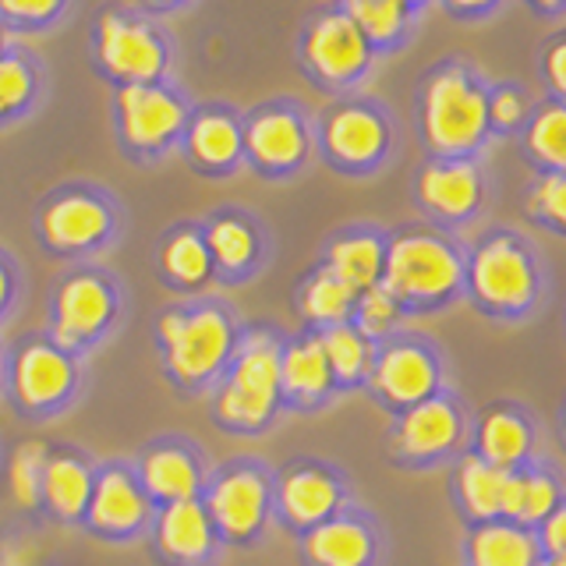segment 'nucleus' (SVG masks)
<instances>
[{"label":"nucleus","instance_id":"f257e3e1","mask_svg":"<svg viewBox=\"0 0 566 566\" xmlns=\"http://www.w3.org/2000/svg\"><path fill=\"white\" fill-rule=\"evenodd\" d=\"M244 333V315L223 294L177 297L153 315L159 376L177 397H206L230 365Z\"/></svg>","mask_w":566,"mask_h":566},{"label":"nucleus","instance_id":"f03ea898","mask_svg":"<svg viewBox=\"0 0 566 566\" xmlns=\"http://www.w3.org/2000/svg\"><path fill=\"white\" fill-rule=\"evenodd\" d=\"M283 333L273 323L244 318L238 350L217 386L206 394V415L223 436L259 439L280 421V350Z\"/></svg>","mask_w":566,"mask_h":566},{"label":"nucleus","instance_id":"7ed1b4c3","mask_svg":"<svg viewBox=\"0 0 566 566\" xmlns=\"http://www.w3.org/2000/svg\"><path fill=\"white\" fill-rule=\"evenodd\" d=\"M88 394V361L61 350L43 329L18 333L4 344V382L0 397L25 424L67 418Z\"/></svg>","mask_w":566,"mask_h":566},{"label":"nucleus","instance_id":"20e7f679","mask_svg":"<svg viewBox=\"0 0 566 566\" xmlns=\"http://www.w3.org/2000/svg\"><path fill=\"white\" fill-rule=\"evenodd\" d=\"M128 323V291L106 265H71L57 280L46 301L43 333L61 350L93 361Z\"/></svg>","mask_w":566,"mask_h":566},{"label":"nucleus","instance_id":"39448f33","mask_svg":"<svg viewBox=\"0 0 566 566\" xmlns=\"http://www.w3.org/2000/svg\"><path fill=\"white\" fill-rule=\"evenodd\" d=\"M202 506L227 548L252 553L273 531V468L262 457L238 453L212 464Z\"/></svg>","mask_w":566,"mask_h":566},{"label":"nucleus","instance_id":"423d86ee","mask_svg":"<svg viewBox=\"0 0 566 566\" xmlns=\"http://www.w3.org/2000/svg\"><path fill=\"white\" fill-rule=\"evenodd\" d=\"M460 280H464V262L453 252V244L436 234L411 230L386 244L379 283L397 297L403 312L439 305L460 287Z\"/></svg>","mask_w":566,"mask_h":566},{"label":"nucleus","instance_id":"0eeeda50","mask_svg":"<svg viewBox=\"0 0 566 566\" xmlns=\"http://www.w3.org/2000/svg\"><path fill=\"white\" fill-rule=\"evenodd\" d=\"M120 230L114 202L93 188H64L50 195L35 217V234L53 259L82 262L103 255Z\"/></svg>","mask_w":566,"mask_h":566},{"label":"nucleus","instance_id":"6e6552de","mask_svg":"<svg viewBox=\"0 0 566 566\" xmlns=\"http://www.w3.org/2000/svg\"><path fill=\"white\" fill-rule=\"evenodd\" d=\"M350 506L347 474L318 457H291L273 471V521L301 538Z\"/></svg>","mask_w":566,"mask_h":566},{"label":"nucleus","instance_id":"1a4fd4ad","mask_svg":"<svg viewBox=\"0 0 566 566\" xmlns=\"http://www.w3.org/2000/svg\"><path fill=\"white\" fill-rule=\"evenodd\" d=\"M153 513L156 506L138 482L132 457H106L96 464L93 495L78 531L103 545H135L146 542Z\"/></svg>","mask_w":566,"mask_h":566},{"label":"nucleus","instance_id":"9d476101","mask_svg":"<svg viewBox=\"0 0 566 566\" xmlns=\"http://www.w3.org/2000/svg\"><path fill=\"white\" fill-rule=\"evenodd\" d=\"M132 464L153 506H170L199 500L209 482L212 457L199 439L185 432H159L142 442Z\"/></svg>","mask_w":566,"mask_h":566},{"label":"nucleus","instance_id":"9b49d317","mask_svg":"<svg viewBox=\"0 0 566 566\" xmlns=\"http://www.w3.org/2000/svg\"><path fill=\"white\" fill-rule=\"evenodd\" d=\"M439 382H442V368L436 350L424 340H418V336L394 333L376 344V361H371L365 389L376 397V403L400 415L407 407L436 397Z\"/></svg>","mask_w":566,"mask_h":566},{"label":"nucleus","instance_id":"f8f14e48","mask_svg":"<svg viewBox=\"0 0 566 566\" xmlns=\"http://www.w3.org/2000/svg\"><path fill=\"white\" fill-rule=\"evenodd\" d=\"M146 553L156 566H220L227 545L202 500L156 506L146 531Z\"/></svg>","mask_w":566,"mask_h":566},{"label":"nucleus","instance_id":"ddd939ff","mask_svg":"<svg viewBox=\"0 0 566 566\" xmlns=\"http://www.w3.org/2000/svg\"><path fill=\"white\" fill-rule=\"evenodd\" d=\"M460 436H464V415H460V407L450 397L436 394L397 415L386 447L394 464L432 468L457 450Z\"/></svg>","mask_w":566,"mask_h":566},{"label":"nucleus","instance_id":"4468645a","mask_svg":"<svg viewBox=\"0 0 566 566\" xmlns=\"http://www.w3.org/2000/svg\"><path fill=\"white\" fill-rule=\"evenodd\" d=\"M489 124V99L460 75L442 71L424 93V135L439 153H464Z\"/></svg>","mask_w":566,"mask_h":566},{"label":"nucleus","instance_id":"2eb2a0df","mask_svg":"<svg viewBox=\"0 0 566 566\" xmlns=\"http://www.w3.org/2000/svg\"><path fill=\"white\" fill-rule=\"evenodd\" d=\"M382 535L371 513L347 506L297 538L301 566H379Z\"/></svg>","mask_w":566,"mask_h":566},{"label":"nucleus","instance_id":"dca6fc26","mask_svg":"<svg viewBox=\"0 0 566 566\" xmlns=\"http://www.w3.org/2000/svg\"><path fill=\"white\" fill-rule=\"evenodd\" d=\"M471 291L495 312H521L535 297V265L510 238H492L471 259Z\"/></svg>","mask_w":566,"mask_h":566},{"label":"nucleus","instance_id":"f3484780","mask_svg":"<svg viewBox=\"0 0 566 566\" xmlns=\"http://www.w3.org/2000/svg\"><path fill=\"white\" fill-rule=\"evenodd\" d=\"M336 397L329 361L318 333L297 329L283 336L280 350V407L283 415H318Z\"/></svg>","mask_w":566,"mask_h":566},{"label":"nucleus","instance_id":"a211bd4d","mask_svg":"<svg viewBox=\"0 0 566 566\" xmlns=\"http://www.w3.org/2000/svg\"><path fill=\"white\" fill-rule=\"evenodd\" d=\"M202 230L212 259V276H217L220 287H244L262 273L265 259H270V241L248 212H212Z\"/></svg>","mask_w":566,"mask_h":566},{"label":"nucleus","instance_id":"6ab92c4d","mask_svg":"<svg viewBox=\"0 0 566 566\" xmlns=\"http://www.w3.org/2000/svg\"><path fill=\"white\" fill-rule=\"evenodd\" d=\"M96 464L99 457H93L85 447L75 442H53L46 457V474H43V521L53 527L78 531L88 495H93L96 482Z\"/></svg>","mask_w":566,"mask_h":566},{"label":"nucleus","instance_id":"aec40b11","mask_svg":"<svg viewBox=\"0 0 566 566\" xmlns=\"http://www.w3.org/2000/svg\"><path fill=\"white\" fill-rule=\"evenodd\" d=\"M156 276L177 297L209 294L217 276H212L206 230L199 223H181V227L167 230L164 241L156 248Z\"/></svg>","mask_w":566,"mask_h":566},{"label":"nucleus","instance_id":"412c9836","mask_svg":"<svg viewBox=\"0 0 566 566\" xmlns=\"http://www.w3.org/2000/svg\"><path fill=\"white\" fill-rule=\"evenodd\" d=\"M185 111L164 88L128 85L120 93V132L138 153H156L181 132Z\"/></svg>","mask_w":566,"mask_h":566},{"label":"nucleus","instance_id":"4be33fe9","mask_svg":"<svg viewBox=\"0 0 566 566\" xmlns=\"http://www.w3.org/2000/svg\"><path fill=\"white\" fill-rule=\"evenodd\" d=\"M305 128L294 114H283V111H270V114H259L252 117L244 132V153L252 156V164L259 170H270V174H283V170H294L301 159H305Z\"/></svg>","mask_w":566,"mask_h":566},{"label":"nucleus","instance_id":"5701e85b","mask_svg":"<svg viewBox=\"0 0 566 566\" xmlns=\"http://www.w3.org/2000/svg\"><path fill=\"white\" fill-rule=\"evenodd\" d=\"M354 301H358V291H350L344 280H336L326 265L318 262L305 280H297L294 315L301 318V329L323 333L329 326L350 323Z\"/></svg>","mask_w":566,"mask_h":566},{"label":"nucleus","instance_id":"b1692460","mask_svg":"<svg viewBox=\"0 0 566 566\" xmlns=\"http://www.w3.org/2000/svg\"><path fill=\"white\" fill-rule=\"evenodd\" d=\"M326 149L344 167H368L386 149V124L371 111L347 106L326 124Z\"/></svg>","mask_w":566,"mask_h":566},{"label":"nucleus","instance_id":"393cba45","mask_svg":"<svg viewBox=\"0 0 566 566\" xmlns=\"http://www.w3.org/2000/svg\"><path fill=\"white\" fill-rule=\"evenodd\" d=\"M382 262H386V241L371 230H350V234L333 238L326 248L323 265L344 280L350 291H368L382 280Z\"/></svg>","mask_w":566,"mask_h":566},{"label":"nucleus","instance_id":"a878e982","mask_svg":"<svg viewBox=\"0 0 566 566\" xmlns=\"http://www.w3.org/2000/svg\"><path fill=\"white\" fill-rule=\"evenodd\" d=\"M308 57L326 78H347L365 64V32L350 18L329 14L308 35Z\"/></svg>","mask_w":566,"mask_h":566},{"label":"nucleus","instance_id":"bb28decb","mask_svg":"<svg viewBox=\"0 0 566 566\" xmlns=\"http://www.w3.org/2000/svg\"><path fill=\"white\" fill-rule=\"evenodd\" d=\"M53 442L29 436L11 450L4 474H8V500L18 517L25 521H43V474H46V457Z\"/></svg>","mask_w":566,"mask_h":566},{"label":"nucleus","instance_id":"cd10ccee","mask_svg":"<svg viewBox=\"0 0 566 566\" xmlns=\"http://www.w3.org/2000/svg\"><path fill=\"white\" fill-rule=\"evenodd\" d=\"M329 361V376L336 394H350V389H365L371 361H376V340L354 326V323H340L318 333Z\"/></svg>","mask_w":566,"mask_h":566},{"label":"nucleus","instance_id":"c85d7f7f","mask_svg":"<svg viewBox=\"0 0 566 566\" xmlns=\"http://www.w3.org/2000/svg\"><path fill=\"white\" fill-rule=\"evenodd\" d=\"M418 195L432 212H439V217L460 220V217H468L478 202V174L471 164H457V159L453 164H436L421 174Z\"/></svg>","mask_w":566,"mask_h":566},{"label":"nucleus","instance_id":"c756f323","mask_svg":"<svg viewBox=\"0 0 566 566\" xmlns=\"http://www.w3.org/2000/svg\"><path fill=\"white\" fill-rule=\"evenodd\" d=\"M103 57L124 78H153L159 71V43L142 25L103 18Z\"/></svg>","mask_w":566,"mask_h":566},{"label":"nucleus","instance_id":"7c9ffc66","mask_svg":"<svg viewBox=\"0 0 566 566\" xmlns=\"http://www.w3.org/2000/svg\"><path fill=\"white\" fill-rule=\"evenodd\" d=\"M468 563L471 566H535L538 542L527 535L521 524H478L468 538Z\"/></svg>","mask_w":566,"mask_h":566},{"label":"nucleus","instance_id":"2f4dec72","mask_svg":"<svg viewBox=\"0 0 566 566\" xmlns=\"http://www.w3.org/2000/svg\"><path fill=\"white\" fill-rule=\"evenodd\" d=\"M510 471L489 464L482 457H468L460 460L457 468V500L464 506L468 517L478 524H489L495 517H503V485H506Z\"/></svg>","mask_w":566,"mask_h":566},{"label":"nucleus","instance_id":"473e14b6","mask_svg":"<svg viewBox=\"0 0 566 566\" xmlns=\"http://www.w3.org/2000/svg\"><path fill=\"white\" fill-rule=\"evenodd\" d=\"M244 135L227 114H202L188 128V153L202 170H230L241 159Z\"/></svg>","mask_w":566,"mask_h":566},{"label":"nucleus","instance_id":"72a5a7b5","mask_svg":"<svg viewBox=\"0 0 566 566\" xmlns=\"http://www.w3.org/2000/svg\"><path fill=\"white\" fill-rule=\"evenodd\" d=\"M531 450V429L513 411H489L478 424V457L489 464L513 471Z\"/></svg>","mask_w":566,"mask_h":566},{"label":"nucleus","instance_id":"f704fd0d","mask_svg":"<svg viewBox=\"0 0 566 566\" xmlns=\"http://www.w3.org/2000/svg\"><path fill=\"white\" fill-rule=\"evenodd\" d=\"M403 318V308L397 305V297L389 294L382 283H376V287H368L358 294V301H354V315L350 323L358 326L368 340H386V336H394L397 326Z\"/></svg>","mask_w":566,"mask_h":566},{"label":"nucleus","instance_id":"c9c22d12","mask_svg":"<svg viewBox=\"0 0 566 566\" xmlns=\"http://www.w3.org/2000/svg\"><path fill=\"white\" fill-rule=\"evenodd\" d=\"M531 149L548 167L566 174V106H548L538 120L531 124Z\"/></svg>","mask_w":566,"mask_h":566},{"label":"nucleus","instance_id":"e433bc0d","mask_svg":"<svg viewBox=\"0 0 566 566\" xmlns=\"http://www.w3.org/2000/svg\"><path fill=\"white\" fill-rule=\"evenodd\" d=\"M559 506V489L548 474L531 471L521 474V495H517V517L513 524H538Z\"/></svg>","mask_w":566,"mask_h":566},{"label":"nucleus","instance_id":"4c0bfd02","mask_svg":"<svg viewBox=\"0 0 566 566\" xmlns=\"http://www.w3.org/2000/svg\"><path fill=\"white\" fill-rule=\"evenodd\" d=\"M350 22L368 35H394L403 22V0H347Z\"/></svg>","mask_w":566,"mask_h":566},{"label":"nucleus","instance_id":"58836bf2","mask_svg":"<svg viewBox=\"0 0 566 566\" xmlns=\"http://www.w3.org/2000/svg\"><path fill=\"white\" fill-rule=\"evenodd\" d=\"M22 294H25L22 265L0 248V333L11 326V318L18 315V308H22Z\"/></svg>","mask_w":566,"mask_h":566},{"label":"nucleus","instance_id":"ea45409f","mask_svg":"<svg viewBox=\"0 0 566 566\" xmlns=\"http://www.w3.org/2000/svg\"><path fill=\"white\" fill-rule=\"evenodd\" d=\"M531 206H535V212H542L545 220L566 227V174L542 177L535 195H531Z\"/></svg>","mask_w":566,"mask_h":566},{"label":"nucleus","instance_id":"a19ab883","mask_svg":"<svg viewBox=\"0 0 566 566\" xmlns=\"http://www.w3.org/2000/svg\"><path fill=\"white\" fill-rule=\"evenodd\" d=\"M29 96V71L18 61H0V114L14 111Z\"/></svg>","mask_w":566,"mask_h":566},{"label":"nucleus","instance_id":"79ce46f5","mask_svg":"<svg viewBox=\"0 0 566 566\" xmlns=\"http://www.w3.org/2000/svg\"><path fill=\"white\" fill-rule=\"evenodd\" d=\"M542 545L553 559H566V506H556L542 521Z\"/></svg>","mask_w":566,"mask_h":566},{"label":"nucleus","instance_id":"37998d69","mask_svg":"<svg viewBox=\"0 0 566 566\" xmlns=\"http://www.w3.org/2000/svg\"><path fill=\"white\" fill-rule=\"evenodd\" d=\"M521 114H524V103H521L517 93H513V88H503V93H495L492 103H489V117L495 124H503V128H506V124H517Z\"/></svg>","mask_w":566,"mask_h":566},{"label":"nucleus","instance_id":"c03bdc74","mask_svg":"<svg viewBox=\"0 0 566 566\" xmlns=\"http://www.w3.org/2000/svg\"><path fill=\"white\" fill-rule=\"evenodd\" d=\"M545 71H548V78H553V85L559 88V93H566V40L548 50Z\"/></svg>","mask_w":566,"mask_h":566},{"label":"nucleus","instance_id":"a18cd8bd","mask_svg":"<svg viewBox=\"0 0 566 566\" xmlns=\"http://www.w3.org/2000/svg\"><path fill=\"white\" fill-rule=\"evenodd\" d=\"M8 11H18V14H32V18H40L46 11L57 8V0H0Z\"/></svg>","mask_w":566,"mask_h":566},{"label":"nucleus","instance_id":"49530a36","mask_svg":"<svg viewBox=\"0 0 566 566\" xmlns=\"http://www.w3.org/2000/svg\"><path fill=\"white\" fill-rule=\"evenodd\" d=\"M457 4H464V8H478V4H489V0H457Z\"/></svg>","mask_w":566,"mask_h":566},{"label":"nucleus","instance_id":"de8ad7c7","mask_svg":"<svg viewBox=\"0 0 566 566\" xmlns=\"http://www.w3.org/2000/svg\"><path fill=\"white\" fill-rule=\"evenodd\" d=\"M0 382H4V344H0Z\"/></svg>","mask_w":566,"mask_h":566},{"label":"nucleus","instance_id":"09e8293b","mask_svg":"<svg viewBox=\"0 0 566 566\" xmlns=\"http://www.w3.org/2000/svg\"><path fill=\"white\" fill-rule=\"evenodd\" d=\"M542 566H566V559H553V556H548V563H542Z\"/></svg>","mask_w":566,"mask_h":566},{"label":"nucleus","instance_id":"8fccbe9b","mask_svg":"<svg viewBox=\"0 0 566 566\" xmlns=\"http://www.w3.org/2000/svg\"><path fill=\"white\" fill-rule=\"evenodd\" d=\"M542 4H559V0H542Z\"/></svg>","mask_w":566,"mask_h":566}]
</instances>
